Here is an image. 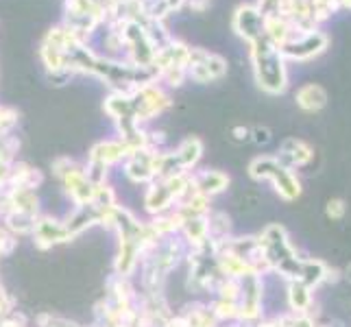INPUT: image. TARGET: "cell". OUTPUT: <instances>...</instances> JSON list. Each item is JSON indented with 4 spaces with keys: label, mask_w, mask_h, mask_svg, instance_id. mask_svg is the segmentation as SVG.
Here are the masks:
<instances>
[{
    "label": "cell",
    "mask_w": 351,
    "mask_h": 327,
    "mask_svg": "<svg viewBox=\"0 0 351 327\" xmlns=\"http://www.w3.org/2000/svg\"><path fill=\"white\" fill-rule=\"evenodd\" d=\"M264 256L269 262H273L277 269L282 271V275L290 277V282L299 280L301 275V264L304 260L297 258V253L290 245V240L284 232V227L280 225H273L266 229V251Z\"/></svg>",
    "instance_id": "obj_3"
},
{
    "label": "cell",
    "mask_w": 351,
    "mask_h": 327,
    "mask_svg": "<svg viewBox=\"0 0 351 327\" xmlns=\"http://www.w3.org/2000/svg\"><path fill=\"white\" fill-rule=\"evenodd\" d=\"M345 214H347V205L343 199H330L325 203V216L332 218V221H341Z\"/></svg>",
    "instance_id": "obj_9"
},
{
    "label": "cell",
    "mask_w": 351,
    "mask_h": 327,
    "mask_svg": "<svg viewBox=\"0 0 351 327\" xmlns=\"http://www.w3.org/2000/svg\"><path fill=\"white\" fill-rule=\"evenodd\" d=\"M295 101L304 112H321L328 105V92L319 83H306V86H301L297 90Z\"/></svg>",
    "instance_id": "obj_7"
},
{
    "label": "cell",
    "mask_w": 351,
    "mask_h": 327,
    "mask_svg": "<svg viewBox=\"0 0 351 327\" xmlns=\"http://www.w3.org/2000/svg\"><path fill=\"white\" fill-rule=\"evenodd\" d=\"M253 133H256V138H253V140H256L258 144H266V142L271 140V131L269 129L258 127V129H253Z\"/></svg>",
    "instance_id": "obj_10"
},
{
    "label": "cell",
    "mask_w": 351,
    "mask_h": 327,
    "mask_svg": "<svg viewBox=\"0 0 351 327\" xmlns=\"http://www.w3.org/2000/svg\"><path fill=\"white\" fill-rule=\"evenodd\" d=\"M312 157H314L312 147L308 142L299 140V138H288L282 144V149H280V162L284 166H288L290 171H293V168H301V166L310 164Z\"/></svg>",
    "instance_id": "obj_5"
},
{
    "label": "cell",
    "mask_w": 351,
    "mask_h": 327,
    "mask_svg": "<svg viewBox=\"0 0 351 327\" xmlns=\"http://www.w3.org/2000/svg\"><path fill=\"white\" fill-rule=\"evenodd\" d=\"M341 275H343L345 280H347V282L351 284V262H349V264L345 266V271H341Z\"/></svg>",
    "instance_id": "obj_11"
},
{
    "label": "cell",
    "mask_w": 351,
    "mask_h": 327,
    "mask_svg": "<svg viewBox=\"0 0 351 327\" xmlns=\"http://www.w3.org/2000/svg\"><path fill=\"white\" fill-rule=\"evenodd\" d=\"M234 27L236 31L245 38L247 42H253L260 35H264V22L262 16L258 14V9L253 7H240L236 11V18H234Z\"/></svg>",
    "instance_id": "obj_6"
},
{
    "label": "cell",
    "mask_w": 351,
    "mask_h": 327,
    "mask_svg": "<svg viewBox=\"0 0 351 327\" xmlns=\"http://www.w3.org/2000/svg\"><path fill=\"white\" fill-rule=\"evenodd\" d=\"M251 55H253V64H256L258 86L269 94H282L288 86V75L280 48L264 33L251 42Z\"/></svg>",
    "instance_id": "obj_1"
},
{
    "label": "cell",
    "mask_w": 351,
    "mask_h": 327,
    "mask_svg": "<svg viewBox=\"0 0 351 327\" xmlns=\"http://www.w3.org/2000/svg\"><path fill=\"white\" fill-rule=\"evenodd\" d=\"M249 171H251L253 179L273 181L277 195H280L284 201H295L301 197V181L288 166H284L280 160H275V157H258V160L251 162Z\"/></svg>",
    "instance_id": "obj_2"
},
{
    "label": "cell",
    "mask_w": 351,
    "mask_h": 327,
    "mask_svg": "<svg viewBox=\"0 0 351 327\" xmlns=\"http://www.w3.org/2000/svg\"><path fill=\"white\" fill-rule=\"evenodd\" d=\"M330 44V38L323 31H310L295 38L293 42L284 44L280 51L284 55V59H297V62H306V59L319 57L325 48Z\"/></svg>",
    "instance_id": "obj_4"
},
{
    "label": "cell",
    "mask_w": 351,
    "mask_h": 327,
    "mask_svg": "<svg viewBox=\"0 0 351 327\" xmlns=\"http://www.w3.org/2000/svg\"><path fill=\"white\" fill-rule=\"evenodd\" d=\"M288 304L295 310V314H306L312 308V288H308L304 282H290L288 286Z\"/></svg>",
    "instance_id": "obj_8"
}]
</instances>
